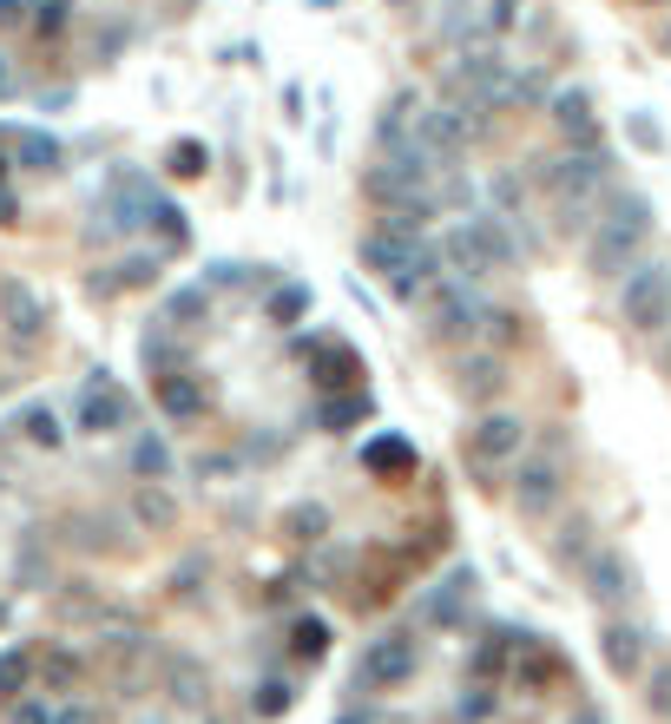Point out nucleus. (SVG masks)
<instances>
[{
    "label": "nucleus",
    "instance_id": "de8ad7c7",
    "mask_svg": "<svg viewBox=\"0 0 671 724\" xmlns=\"http://www.w3.org/2000/svg\"><path fill=\"white\" fill-rule=\"evenodd\" d=\"M665 47H671V27H665Z\"/></svg>",
    "mask_w": 671,
    "mask_h": 724
},
{
    "label": "nucleus",
    "instance_id": "aec40b11",
    "mask_svg": "<svg viewBox=\"0 0 671 724\" xmlns=\"http://www.w3.org/2000/svg\"><path fill=\"white\" fill-rule=\"evenodd\" d=\"M27 678H33V652L7 646V652H0V705H13V698L27 692Z\"/></svg>",
    "mask_w": 671,
    "mask_h": 724
},
{
    "label": "nucleus",
    "instance_id": "a211bd4d",
    "mask_svg": "<svg viewBox=\"0 0 671 724\" xmlns=\"http://www.w3.org/2000/svg\"><path fill=\"white\" fill-rule=\"evenodd\" d=\"M461 389H467L474 402H494V395L507 389V375H501V356H467V362H461Z\"/></svg>",
    "mask_w": 671,
    "mask_h": 724
},
{
    "label": "nucleus",
    "instance_id": "f03ea898",
    "mask_svg": "<svg viewBox=\"0 0 671 724\" xmlns=\"http://www.w3.org/2000/svg\"><path fill=\"white\" fill-rule=\"evenodd\" d=\"M442 264L461 271L467 284L474 277H494V271H514V237H507L501 217H461L442 237Z\"/></svg>",
    "mask_w": 671,
    "mask_h": 724
},
{
    "label": "nucleus",
    "instance_id": "0eeeda50",
    "mask_svg": "<svg viewBox=\"0 0 671 724\" xmlns=\"http://www.w3.org/2000/svg\"><path fill=\"white\" fill-rule=\"evenodd\" d=\"M521 448H526L521 415H481V422L467 429V461H474V468H501V461H514Z\"/></svg>",
    "mask_w": 671,
    "mask_h": 724
},
{
    "label": "nucleus",
    "instance_id": "473e14b6",
    "mask_svg": "<svg viewBox=\"0 0 671 724\" xmlns=\"http://www.w3.org/2000/svg\"><path fill=\"white\" fill-rule=\"evenodd\" d=\"M205 310H211L205 284H198V290H178V296H171V316H165V323H178V330H185V323H191V316H205Z\"/></svg>",
    "mask_w": 671,
    "mask_h": 724
},
{
    "label": "nucleus",
    "instance_id": "ddd939ff",
    "mask_svg": "<svg viewBox=\"0 0 671 724\" xmlns=\"http://www.w3.org/2000/svg\"><path fill=\"white\" fill-rule=\"evenodd\" d=\"M599 652H605V665H612L619 678H639V665H645V633L625 626V619H612V626L599 633Z\"/></svg>",
    "mask_w": 671,
    "mask_h": 724
},
{
    "label": "nucleus",
    "instance_id": "412c9836",
    "mask_svg": "<svg viewBox=\"0 0 671 724\" xmlns=\"http://www.w3.org/2000/svg\"><path fill=\"white\" fill-rule=\"evenodd\" d=\"M67 20H73V0H27V27H33L40 40H60Z\"/></svg>",
    "mask_w": 671,
    "mask_h": 724
},
{
    "label": "nucleus",
    "instance_id": "6ab92c4d",
    "mask_svg": "<svg viewBox=\"0 0 671 724\" xmlns=\"http://www.w3.org/2000/svg\"><path fill=\"white\" fill-rule=\"evenodd\" d=\"M7 145H13V158L27 172H60V139H47V133H7Z\"/></svg>",
    "mask_w": 671,
    "mask_h": 724
},
{
    "label": "nucleus",
    "instance_id": "c756f323",
    "mask_svg": "<svg viewBox=\"0 0 671 724\" xmlns=\"http://www.w3.org/2000/svg\"><path fill=\"white\" fill-rule=\"evenodd\" d=\"M171 698L178 705H205V672L191 658H171Z\"/></svg>",
    "mask_w": 671,
    "mask_h": 724
},
{
    "label": "nucleus",
    "instance_id": "c9c22d12",
    "mask_svg": "<svg viewBox=\"0 0 671 724\" xmlns=\"http://www.w3.org/2000/svg\"><path fill=\"white\" fill-rule=\"evenodd\" d=\"M652 712H659V718H671V665H659V672H652Z\"/></svg>",
    "mask_w": 671,
    "mask_h": 724
},
{
    "label": "nucleus",
    "instance_id": "b1692460",
    "mask_svg": "<svg viewBox=\"0 0 671 724\" xmlns=\"http://www.w3.org/2000/svg\"><path fill=\"white\" fill-rule=\"evenodd\" d=\"M132 513H139L146 527H171V520H178V501H171V495H165L158 481H146V488L132 495Z\"/></svg>",
    "mask_w": 671,
    "mask_h": 724
},
{
    "label": "nucleus",
    "instance_id": "423d86ee",
    "mask_svg": "<svg viewBox=\"0 0 671 724\" xmlns=\"http://www.w3.org/2000/svg\"><path fill=\"white\" fill-rule=\"evenodd\" d=\"M126 422H132V395L99 369V375L79 389V429H86V434H119Z\"/></svg>",
    "mask_w": 671,
    "mask_h": 724
},
{
    "label": "nucleus",
    "instance_id": "79ce46f5",
    "mask_svg": "<svg viewBox=\"0 0 671 724\" xmlns=\"http://www.w3.org/2000/svg\"><path fill=\"white\" fill-rule=\"evenodd\" d=\"M13 217H20V205H13V198L0 192V224H13Z\"/></svg>",
    "mask_w": 671,
    "mask_h": 724
},
{
    "label": "nucleus",
    "instance_id": "393cba45",
    "mask_svg": "<svg viewBox=\"0 0 671 724\" xmlns=\"http://www.w3.org/2000/svg\"><path fill=\"white\" fill-rule=\"evenodd\" d=\"M297 316H309V284H277V290H270V323L290 330Z\"/></svg>",
    "mask_w": 671,
    "mask_h": 724
},
{
    "label": "nucleus",
    "instance_id": "f8f14e48",
    "mask_svg": "<svg viewBox=\"0 0 671 724\" xmlns=\"http://www.w3.org/2000/svg\"><path fill=\"white\" fill-rule=\"evenodd\" d=\"M435 284H442V251H435V244H415V257H408V264H402V271L388 277V290H395L402 303H415V296H428V290H435Z\"/></svg>",
    "mask_w": 671,
    "mask_h": 724
},
{
    "label": "nucleus",
    "instance_id": "a878e982",
    "mask_svg": "<svg viewBox=\"0 0 671 724\" xmlns=\"http://www.w3.org/2000/svg\"><path fill=\"white\" fill-rule=\"evenodd\" d=\"M363 415H369V389H363V395L323 402V409H316V429H349V422H363Z\"/></svg>",
    "mask_w": 671,
    "mask_h": 724
},
{
    "label": "nucleus",
    "instance_id": "9d476101",
    "mask_svg": "<svg viewBox=\"0 0 671 724\" xmlns=\"http://www.w3.org/2000/svg\"><path fill=\"white\" fill-rule=\"evenodd\" d=\"M586 593H593L599 606H625V599H632V567H625V554L599 547L593 560H586Z\"/></svg>",
    "mask_w": 671,
    "mask_h": 724
},
{
    "label": "nucleus",
    "instance_id": "ea45409f",
    "mask_svg": "<svg viewBox=\"0 0 671 724\" xmlns=\"http://www.w3.org/2000/svg\"><path fill=\"white\" fill-rule=\"evenodd\" d=\"M53 724H99V712H86V705H67V712H53Z\"/></svg>",
    "mask_w": 671,
    "mask_h": 724
},
{
    "label": "nucleus",
    "instance_id": "4be33fe9",
    "mask_svg": "<svg viewBox=\"0 0 671 724\" xmlns=\"http://www.w3.org/2000/svg\"><path fill=\"white\" fill-rule=\"evenodd\" d=\"M309 375H316V389H343V382H349V375H363V362L349 356V350H343V343H329V350H323V362H316V369H309Z\"/></svg>",
    "mask_w": 671,
    "mask_h": 724
},
{
    "label": "nucleus",
    "instance_id": "37998d69",
    "mask_svg": "<svg viewBox=\"0 0 671 724\" xmlns=\"http://www.w3.org/2000/svg\"><path fill=\"white\" fill-rule=\"evenodd\" d=\"M7 172H13V165H7V133H0V185H7Z\"/></svg>",
    "mask_w": 671,
    "mask_h": 724
},
{
    "label": "nucleus",
    "instance_id": "2f4dec72",
    "mask_svg": "<svg viewBox=\"0 0 671 724\" xmlns=\"http://www.w3.org/2000/svg\"><path fill=\"white\" fill-rule=\"evenodd\" d=\"M205 165H211V151H205L198 139H178V145H171V172H178V178H198Z\"/></svg>",
    "mask_w": 671,
    "mask_h": 724
},
{
    "label": "nucleus",
    "instance_id": "4468645a",
    "mask_svg": "<svg viewBox=\"0 0 671 724\" xmlns=\"http://www.w3.org/2000/svg\"><path fill=\"white\" fill-rule=\"evenodd\" d=\"M553 126L566 133L573 145H599V112H593V99L573 86V92H553Z\"/></svg>",
    "mask_w": 671,
    "mask_h": 724
},
{
    "label": "nucleus",
    "instance_id": "a18cd8bd",
    "mask_svg": "<svg viewBox=\"0 0 671 724\" xmlns=\"http://www.w3.org/2000/svg\"><path fill=\"white\" fill-rule=\"evenodd\" d=\"M388 7H422V0H388Z\"/></svg>",
    "mask_w": 671,
    "mask_h": 724
},
{
    "label": "nucleus",
    "instance_id": "dca6fc26",
    "mask_svg": "<svg viewBox=\"0 0 671 724\" xmlns=\"http://www.w3.org/2000/svg\"><path fill=\"white\" fill-rule=\"evenodd\" d=\"M363 468L382 474V481L415 474V441H402V434H375V441H363Z\"/></svg>",
    "mask_w": 671,
    "mask_h": 724
},
{
    "label": "nucleus",
    "instance_id": "6e6552de",
    "mask_svg": "<svg viewBox=\"0 0 671 724\" xmlns=\"http://www.w3.org/2000/svg\"><path fill=\"white\" fill-rule=\"evenodd\" d=\"M474 323H481V303L467 296V284H435V290H428V336H442V343H467Z\"/></svg>",
    "mask_w": 671,
    "mask_h": 724
},
{
    "label": "nucleus",
    "instance_id": "2eb2a0df",
    "mask_svg": "<svg viewBox=\"0 0 671 724\" xmlns=\"http://www.w3.org/2000/svg\"><path fill=\"white\" fill-rule=\"evenodd\" d=\"M415 244H422V237H402V231H369V237H363V271L395 277V271L415 257Z\"/></svg>",
    "mask_w": 671,
    "mask_h": 724
},
{
    "label": "nucleus",
    "instance_id": "c03bdc74",
    "mask_svg": "<svg viewBox=\"0 0 671 724\" xmlns=\"http://www.w3.org/2000/svg\"><path fill=\"white\" fill-rule=\"evenodd\" d=\"M573 724H605V718H599V712H573Z\"/></svg>",
    "mask_w": 671,
    "mask_h": 724
},
{
    "label": "nucleus",
    "instance_id": "a19ab883",
    "mask_svg": "<svg viewBox=\"0 0 671 724\" xmlns=\"http://www.w3.org/2000/svg\"><path fill=\"white\" fill-rule=\"evenodd\" d=\"M13 92H20V72H13L7 60H0V99H13Z\"/></svg>",
    "mask_w": 671,
    "mask_h": 724
},
{
    "label": "nucleus",
    "instance_id": "49530a36",
    "mask_svg": "<svg viewBox=\"0 0 671 724\" xmlns=\"http://www.w3.org/2000/svg\"><path fill=\"white\" fill-rule=\"evenodd\" d=\"M336 724H369V718H336Z\"/></svg>",
    "mask_w": 671,
    "mask_h": 724
},
{
    "label": "nucleus",
    "instance_id": "7c9ffc66",
    "mask_svg": "<svg viewBox=\"0 0 671 724\" xmlns=\"http://www.w3.org/2000/svg\"><path fill=\"white\" fill-rule=\"evenodd\" d=\"M20 429H27V441H33V448H60V441H67V429L53 422V409H27V415H20Z\"/></svg>",
    "mask_w": 671,
    "mask_h": 724
},
{
    "label": "nucleus",
    "instance_id": "f257e3e1",
    "mask_svg": "<svg viewBox=\"0 0 671 724\" xmlns=\"http://www.w3.org/2000/svg\"><path fill=\"white\" fill-rule=\"evenodd\" d=\"M652 237V205L639 198V192H619L612 198V212L599 217L593 244H586V264H593V277H619V271H632V257H639V244Z\"/></svg>",
    "mask_w": 671,
    "mask_h": 724
},
{
    "label": "nucleus",
    "instance_id": "58836bf2",
    "mask_svg": "<svg viewBox=\"0 0 671 724\" xmlns=\"http://www.w3.org/2000/svg\"><path fill=\"white\" fill-rule=\"evenodd\" d=\"M487 27H494V33L514 27V0H487Z\"/></svg>",
    "mask_w": 671,
    "mask_h": 724
},
{
    "label": "nucleus",
    "instance_id": "20e7f679",
    "mask_svg": "<svg viewBox=\"0 0 671 724\" xmlns=\"http://www.w3.org/2000/svg\"><path fill=\"white\" fill-rule=\"evenodd\" d=\"M619 316H625L639 336L665 330V323H671V271H665V264H632V271H625V290H619Z\"/></svg>",
    "mask_w": 671,
    "mask_h": 724
},
{
    "label": "nucleus",
    "instance_id": "c85d7f7f",
    "mask_svg": "<svg viewBox=\"0 0 671 724\" xmlns=\"http://www.w3.org/2000/svg\"><path fill=\"white\" fill-rule=\"evenodd\" d=\"M474 336H487V343H521V316L514 310H481V323H474Z\"/></svg>",
    "mask_w": 671,
    "mask_h": 724
},
{
    "label": "nucleus",
    "instance_id": "9b49d317",
    "mask_svg": "<svg viewBox=\"0 0 671 724\" xmlns=\"http://www.w3.org/2000/svg\"><path fill=\"white\" fill-rule=\"evenodd\" d=\"M158 409H165L171 422L205 415V382H198L191 369H165V375H158Z\"/></svg>",
    "mask_w": 671,
    "mask_h": 724
},
{
    "label": "nucleus",
    "instance_id": "e433bc0d",
    "mask_svg": "<svg viewBox=\"0 0 671 724\" xmlns=\"http://www.w3.org/2000/svg\"><path fill=\"white\" fill-rule=\"evenodd\" d=\"M323 520H329L323 507H297V513H290V527H297L303 540H316V534H323Z\"/></svg>",
    "mask_w": 671,
    "mask_h": 724
},
{
    "label": "nucleus",
    "instance_id": "39448f33",
    "mask_svg": "<svg viewBox=\"0 0 671 724\" xmlns=\"http://www.w3.org/2000/svg\"><path fill=\"white\" fill-rule=\"evenodd\" d=\"M415 665H422V646L408 639V633H382L363 646V665H356V685L363 692H395V685H408L415 678Z\"/></svg>",
    "mask_w": 671,
    "mask_h": 724
},
{
    "label": "nucleus",
    "instance_id": "cd10ccee",
    "mask_svg": "<svg viewBox=\"0 0 671 724\" xmlns=\"http://www.w3.org/2000/svg\"><path fill=\"white\" fill-rule=\"evenodd\" d=\"M290 652L316 665V658L329 652V626H323V619H297V626H290Z\"/></svg>",
    "mask_w": 671,
    "mask_h": 724
},
{
    "label": "nucleus",
    "instance_id": "7ed1b4c3",
    "mask_svg": "<svg viewBox=\"0 0 671 724\" xmlns=\"http://www.w3.org/2000/svg\"><path fill=\"white\" fill-rule=\"evenodd\" d=\"M605 172H612V158H605V145H573V151H560V158H540V185L560 198V212L580 224L586 212V198H593L599 185H605Z\"/></svg>",
    "mask_w": 671,
    "mask_h": 724
},
{
    "label": "nucleus",
    "instance_id": "1a4fd4ad",
    "mask_svg": "<svg viewBox=\"0 0 671 724\" xmlns=\"http://www.w3.org/2000/svg\"><path fill=\"white\" fill-rule=\"evenodd\" d=\"M514 507H521L526 520L553 513V507H560V468H553V461H526L521 474H514Z\"/></svg>",
    "mask_w": 671,
    "mask_h": 724
},
{
    "label": "nucleus",
    "instance_id": "5701e85b",
    "mask_svg": "<svg viewBox=\"0 0 671 724\" xmlns=\"http://www.w3.org/2000/svg\"><path fill=\"white\" fill-rule=\"evenodd\" d=\"M132 474H146V481H165V474H171V448H165V434H139V448H132Z\"/></svg>",
    "mask_w": 671,
    "mask_h": 724
},
{
    "label": "nucleus",
    "instance_id": "f3484780",
    "mask_svg": "<svg viewBox=\"0 0 671 724\" xmlns=\"http://www.w3.org/2000/svg\"><path fill=\"white\" fill-rule=\"evenodd\" d=\"M0 303H7V316H13V336H20V343H33V336L47 330V310H40V303H33L20 284H0Z\"/></svg>",
    "mask_w": 671,
    "mask_h": 724
},
{
    "label": "nucleus",
    "instance_id": "bb28decb",
    "mask_svg": "<svg viewBox=\"0 0 671 724\" xmlns=\"http://www.w3.org/2000/svg\"><path fill=\"white\" fill-rule=\"evenodd\" d=\"M33 672H40V678H47V685H53V692H67V685H79V658L73 652H47V658H33Z\"/></svg>",
    "mask_w": 671,
    "mask_h": 724
},
{
    "label": "nucleus",
    "instance_id": "4c0bfd02",
    "mask_svg": "<svg viewBox=\"0 0 671 724\" xmlns=\"http://www.w3.org/2000/svg\"><path fill=\"white\" fill-rule=\"evenodd\" d=\"M13 27H27V0H0V33H13Z\"/></svg>",
    "mask_w": 671,
    "mask_h": 724
},
{
    "label": "nucleus",
    "instance_id": "72a5a7b5",
    "mask_svg": "<svg viewBox=\"0 0 671 724\" xmlns=\"http://www.w3.org/2000/svg\"><path fill=\"white\" fill-rule=\"evenodd\" d=\"M284 712H290V685H284V678H270V685L257 692V718H284Z\"/></svg>",
    "mask_w": 671,
    "mask_h": 724
},
{
    "label": "nucleus",
    "instance_id": "f704fd0d",
    "mask_svg": "<svg viewBox=\"0 0 671 724\" xmlns=\"http://www.w3.org/2000/svg\"><path fill=\"white\" fill-rule=\"evenodd\" d=\"M7 724H53V705H47V698H13Z\"/></svg>",
    "mask_w": 671,
    "mask_h": 724
}]
</instances>
